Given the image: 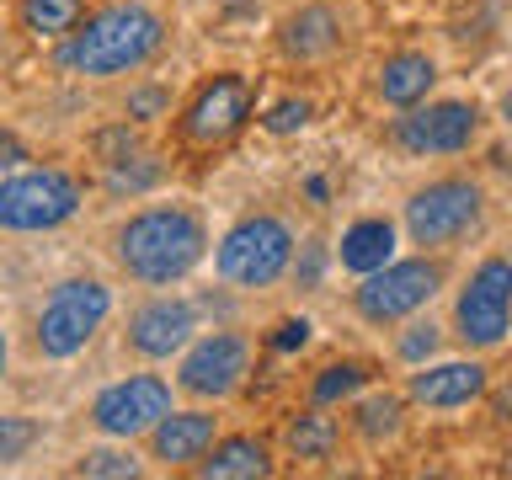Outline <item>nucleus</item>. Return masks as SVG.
I'll return each mask as SVG.
<instances>
[{
	"instance_id": "1",
	"label": "nucleus",
	"mask_w": 512,
	"mask_h": 480,
	"mask_svg": "<svg viewBox=\"0 0 512 480\" xmlns=\"http://www.w3.org/2000/svg\"><path fill=\"white\" fill-rule=\"evenodd\" d=\"M214 240L192 203H144L112 230V256L144 288H176L208 262Z\"/></svg>"
},
{
	"instance_id": "2",
	"label": "nucleus",
	"mask_w": 512,
	"mask_h": 480,
	"mask_svg": "<svg viewBox=\"0 0 512 480\" xmlns=\"http://www.w3.org/2000/svg\"><path fill=\"white\" fill-rule=\"evenodd\" d=\"M166 48V16L144 0H112V6L80 16L70 38H59L54 64L86 80H118L144 70Z\"/></svg>"
},
{
	"instance_id": "3",
	"label": "nucleus",
	"mask_w": 512,
	"mask_h": 480,
	"mask_svg": "<svg viewBox=\"0 0 512 480\" xmlns=\"http://www.w3.org/2000/svg\"><path fill=\"white\" fill-rule=\"evenodd\" d=\"M299 256V235L283 214H240L230 230L214 240V272L219 283L240 288V294H262V288H278L288 272H294Z\"/></svg>"
},
{
	"instance_id": "4",
	"label": "nucleus",
	"mask_w": 512,
	"mask_h": 480,
	"mask_svg": "<svg viewBox=\"0 0 512 480\" xmlns=\"http://www.w3.org/2000/svg\"><path fill=\"white\" fill-rule=\"evenodd\" d=\"M486 224V187L464 171L432 176L400 203V230L416 251H454Z\"/></svg>"
},
{
	"instance_id": "5",
	"label": "nucleus",
	"mask_w": 512,
	"mask_h": 480,
	"mask_svg": "<svg viewBox=\"0 0 512 480\" xmlns=\"http://www.w3.org/2000/svg\"><path fill=\"white\" fill-rule=\"evenodd\" d=\"M448 283V267H443V251H416V256H395L384 262L379 272L352 283V315L374 331H395L400 320L422 315L432 299L443 294Z\"/></svg>"
},
{
	"instance_id": "6",
	"label": "nucleus",
	"mask_w": 512,
	"mask_h": 480,
	"mask_svg": "<svg viewBox=\"0 0 512 480\" xmlns=\"http://www.w3.org/2000/svg\"><path fill=\"white\" fill-rule=\"evenodd\" d=\"M448 336L464 352H480V358L512 336V256L507 251H486L464 272L454 310H448Z\"/></svg>"
},
{
	"instance_id": "7",
	"label": "nucleus",
	"mask_w": 512,
	"mask_h": 480,
	"mask_svg": "<svg viewBox=\"0 0 512 480\" xmlns=\"http://www.w3.org/2000/svg\"><path fill=\"white\" fill-rule=\"evenodd\" d=\"M107 315H112V288L102 278H64L43 299L38 326H32V347L43 358L64 363V358L91 347V336L107 326Z\"/></svg>"
},
{
	"instance_id": "8",
	"label": "nucleus",
	"mask_w": 512,
	"mask_h": 480,
	"mask_svg": "<svg viewBox=\"0 0 512 480\" xmlns=\"http://www.w3.org/2000/svg\"><path fill=\"white\" fill-rule=\"evenodd\" d=\"M251 118H256V80L240 70H219L187 96L182 118H176V139L187 150H224L230 139L246 134Z\"/></svg>"
},
{
	"instance_id": "9",
	"label": "nucleus",
	"mask_w": 512,
	"mask_h": 480,
	"mask_svg": "<svg viewBox=\"0 0 512 480\" xmlns=\"http://www.w3.org/2000/svg\"><path fill=\"white\" fill-rule=\"evenodd\" d=\"M251 363H256V342L246 331H230V326L198 331L176 358V390L203 400V406H219V400L240 395V384L251 379Z\"/></svg>"
},
{
	"instance_id": "10",
	"label": "nucleus",
	"mask_w": 512,
	"mask_h": 480,
	"mask_svg": "<svg viewBox=\"0 0 512 480\" xmlns=\"http://www.w3.org/2000/svg\"><path fill=\"white\" fill-rule=\"evenodd\" d=\"M80 214V182L59 166H22L0 176V230L11 235H43Z\"/></svg>"
},
{
	"instance_id": "11",
	"label": "nucleus",
	"mask_w": 512,
	"mask_h": 480,
	"mask_svg": "<svg viewBox=\"0 0 512 480\" xmlns=\"http://www.w3.org/2000/svg\"><path fill=\"white\" fill-rule=\"evenodd\" d=\"M480 123H486L480 107L464 96H438V102L427 96L422 107H406L390 118V144L411 160H448L480 139Z\"/></svg>"
},
{
	"instance_id": "12",
	"label": "nucleus",
	"mask_w": 512,
	"mask_h": 480,
	"mask_svg": "<svg viewBox=\"0 0 512 480\" xmlns=\"http://www.w3.org/2000/svg\"><path fill=\"white\" fill-rule=\"evenodd\" d=\"M171 406H176V390L166 374H123L91 400V427L112 443H134V438H150V427Z\"/></svg>"
},
{
	"instance_id": "13",
	"label": "nucleus",
	"mask_w": 512,
	"mask_h": 480,
	"mask_svg": "<svg viewBox=\"0 0 512 480\" xmlns=\"http://www.w3.org/2000/svg\"><path fill=\"white\" fill-rule=\"evenodd\" d=\"M491 390V368L480 352H464V358H432L416 363L406 374V400L427 416H454L470 411L475 400H486Z\"/></svg>"
},
{
	"instance_id": "14",
	"label": "nucleus",
	"mask_w": 512,
	"mask_h": 480,
	"mask_svg": "<svg viewBox=\"0 0 512 480\" xmlns=\"http://www.w3.org/2000/svg\"><path fill=\"white\" fill-rule=\"evenodd\" d=\"M203 331V320H198V304L182 299V294H155V299H144L134 315H128V331H123V342L134 358L144 363H171V358H182L187 342Z\"/></svg>"
},
{
	"instance_id": "15",
	"label": "nucleus",
	"mask_w": 512,
	"mask_h": 480,
	"mask_svg": "<svg viewBox=\"0 0 512 480\" xmlns=\"http://www.w3.org/2000/svg\"><path fill=\"white\" fill-rule=\"evenodd\" d=\"M272 43L288 64H326L342 54L347 43V22L331 0H304V6L283 11L278 27H272Z\"/></svg>"
},
{
	"instance_id": "16",
	"label": "nucleus",
	"mask_w": 512,
	"mask_h": 480,
	"mask_svg": "<svg viewBox=\"0 0 512 480\" xmlns=\"http://www.w3.org/2000/svg\"><path fill=\"white\" fill-rule=\"evenodd\" d=\"M219 443V416L203 406H182V411H166L160 422L150 427V459L160 470H198V459Z\"/></svg>"
},
{
	"instance_id": "17",
	"label": "nucleus",
	"mask_w": 512,
	"mask_h": 480,
	"mask_svg": "<svg viewBox=\"0 0 512 480\" xmlns=\"http://www.w3.org/2000/svg\"><path fill=\"white\" fill-rule=\"evenodd\" d=\"M438 59L427 54V48H395V54H384L379 59V70H374V96L390 112H406V107H422L432 91H438Z\"/></svg>"
},
{
	"instance_id": "18",
	"label": "nucleus",
	"mask_w": 512,
	"mask_h": 480,
	"mask_svg": "<svg viewBox=\"0 0 512 480\" xmlns=\"http://www.w3.org/2000/svg\"><path fill=\"white\" fill-rule=\"evenodd\" d=\"M400 224L390 214H363V219H352L342 240L331 246V262L347 272V278H368V272H379L384 262H395L400 256Z\"/></svg>"
},
{
	"instance_id": "19",
	"label": "nucleus",
	"mask_w": 512,
	"mask_h": 480,
	"mask_svg": "<svg viewBox=\"0 0 512 480\" xmlns=\"http://www.w3.org/2000/svg\"><path fill=\"white\" fill-rule=\"evenodd\" d=\"M278 470V459H272V443L256 438V432H230V438H219L208 454L198 459V480H267Z\"/></svg>"
},
{
	"instance_id": "20",
	"label": "nucleus",
	"mask_w": 512,
	"mask_h": 480,
	"mask_svg": "<svg viewBox=\"0 0 512 480\" xmlns=\"http://www.w3.org/2000/svg\"><path fill=\"white\" fill-rule=\"evenodd\" d=\"M406 390H374V384H368V390L352 400L347 406V427H352V438L358 443H368V448H384V443H395L400 432H406Z\"/></svg>"
},
{
	"instance_id": "21",
	"label": "nucleus",
	"mask_w": 512,
	"mask_h": 480,
	"mask_svg": "<svg viewBox=\"0 0 512 480\" xmlns=\"http://www.w3.org/2000/svg\"><path fill=\"white\" fill-rule=\"evenodd\" d=\"M336 448H342V422L331 416V406H304L283 422V459L326 464Z\"/></svg>"
},
{
	"instance_id": "22",
	"label": "nucleus",
	"mask_w": 512,
	"mask_h": 480,
	"mask_svg": "<svg viewBox=\"0 0 512 480\" xmlns=\"http://www.w3.org/2000/svg\"><path fill=\"white\" fill-rule=\"evenodd\" d=\"M368 384H374V368L368 363H358V358H336V363H326L320 374L310 379V406H352Z\"/></svg>"
},
{
	"instance_id": "23",
	"label": "nucleus",
	"mask_w": 512,
	"mask_h": 480,
	"mask_svg": "<svg viewBox=\"0 0 512 480\" xmlns=\"http://www.w3.org/2000/svg\"><path fill=\"white\" fill-rule=\"evenodd\" d=\"M80 16H86V0H22V6H16V22H22V32L38 43L70 38L80 27Z\"/></svg>"
},
{
	"instance_id": "24",
	"label": "nucleus",
	"mask_w": 512,
	"mask_h": 480,
	"mask_svg": "<svg viewBox=\"0 0 512 480\" xmlns=\"http://www.w3.org/2000/svg\"><path fill=\"white\" fill-rule=\"evenodd\" d=\"M443 342H448V331L432 320L427 310L422 315H411V320H400V331H395V358L406 363V368H416V363H432L443 352Z\"/></svg>"
},
{
	"instance_id": "25",
	"label": "nucleus",
	"mask_w": 512,
	"mask_h": 480,
	"mask_svg": "<svg viewBox=\"0 0 512 480\" xmlns=\"http://www.w3.org/2000/svg\"><path fill=\"white\" fill-rule=\"evenodd\" d=\"M160 160L155 155H144V150H134V155H123V160H112L107 166V192L112 198H144L150 187H160Z\"/></svg>"
},
{
	"instance_id": "26",
	"label": "nucleus",
	"mask_w": 512,
	"mask_h": 480,
	"mask_svg": "<svg viewBox=\"0 0 512 480\" xmlns=\"http://www.w3.org/2000/svg\"><path fill=\"white\" fill-rule=\"evenodd\" d=\"M256 123H262V134H272V139H294V134H304V128H310L315 123V102H310V96H278V102H272V107H262V118H256Z\"/></svg>"
},
{
	"instance_id": "27",
	"label": "nucleus",
	"mask_w": 512,
	"mask_h": 480,
	"mask_svg": "<svg viewBox=\"0 0 512 480\" xmlns=\"http://www.w3.org/2000/svg\"><path fill=\"white\" fill-rule=\"evenodd\" d=\"M75 475H91V480H134V475H144V464H139V454L134 448H112V443H102V448H86V459L75 464Z\"/></svg>"
},
{
	"instance_id": "28",
	"label": "nucleus",
	"mask_w": 512,
	"mask_h": 480,
	"mask_svg": "<svg viewBox=\"0 0 512 480\" xmlns=\"http://www.w3.org/2000/svg\"><path fill=\"white\" fill-rule=\"evenodd\" d=\"M38 438H43V427L32 422V416H0V470L16 459H27Z\"/></svg>"
},
{
	"instance_id": "29",
	"label": "nucleus",
	"mask_w": 512,
	"mask_h": 480,
	"mask_svg": "<svg viewBox=\"0 0 512 480\" xmlns=\"http://www.w3.org/2000/svg\"><path fill=\"white\" fill-rule=\"evenodd\" d=\"M123 112H128V123H160V118L171 112V91H166V86H150V80H144V86L128 91Z\"/></svg>"
},
{
	"instance_id": "30",
	"label": "nucleus",
	"mask_w": 512,
	"mask_h": 480,
	"mask_svg": "<svg viewBox=\"0 0 512 480\" xmlns=\"http://www.w3.org/2000/svg\"><path fill=\"white\" fill-rule=\"evenodd\" d=\"M310 320H304V315H288V320H278V331H272V347H278V352H304V347H310Z\"/></svg>"
},
{
	"instance_id": "31",
	"label": "nucleus",
	"mask_w": 512,
	"mask_h": 480,
	"mask_svg": "<svg viewBox=\"0 0 512 480\" xmlns=\"http://www.w3.org/2000/svg\"><path fill=\"white\" fill-rule=\"evenodd\" d=\"M326 246H320V240H310V246H304V262H299V256H294V272H288V278H299L304 288H315L320 283V267H326Z\"/></svg>"
},
{
	"instance_id": "32",
	"label": "nucleus",
	"mask_w": 512,
	"mask_h": 480,
	"mask_svg": "<svg viewBox=\"0 0 512 480\" xmlns=\"http://www.w3.org/2000/svg\"><path fill=\"white\" fill-rule=\"evenodd\" d=\"M27 160H32V155H27V144H22V139H16V134H11V128H0V176H11V171H22V166H27Z\"/></svg>"
},
{
	"instance_id": "33",
	"label": "nucleus",
	"mask_w": 512,
	"mask_h": 480,
	"mask_svg": "<svg viewBox=\"0 0 512 480\" xmlns=\"http://www.w3.org/2000/svg\"><path fill=\"white\" fill-rule=\"evenodd\" d=\"M486 406H491V416H496L502 427H512V374H507L502 384H491V390H486Z\"/></svg>"
},
{
	"instance_id": "34",
	"label": "nucleus",
	"mask_w": 512,
	"mask_h": 480,
	"mask_svg": "<svg viewBox=\"0 0 512 480\" xmlns=\"http://www.w3.org/2000/svg\"><path fill=\"white\" fill-rule=\"evenodd\" d=\"M6 368H11V336H6V326H0V379H6Z\"/></svg>"
},
{
	"instance_id": "35",
	"label": "nucleus",
	"mask_w": 512,
	"mask_h": 480,
	"mask_svg": "<svg viewBox=\"0 0 512 480\" xmlns=\"http://www.w3.org/2000/svg\"><path fill=\"white\" fill-rule=\"evenodd\" d=\"M502 123H507V134H512V86L502 91Z\"/></svg>"
},
{
	"instance_id": "36",
	"label": "nucleus",
	"mask_w": 512,
	"mask_h": 480,
	"mask_svg": "<svg viewBox=\"0 0 512 480\" xmlns=\"http://www.w3.org/2000/svg\"><path fill=\"white\" fill-rule=\"evenodd\" d=\"M187 6H192V0H187Z\"/></svg>"
}]
</instances>
